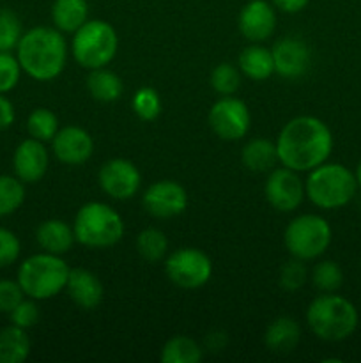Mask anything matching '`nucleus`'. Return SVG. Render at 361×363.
<instances>
[{
    "mask_svg": "<svg viewBox=\"0 0 361 363\" xmlns=\"http://www.w3.org/2000/svg\"><path fill=\"white\" fill-rule=\"evenodd\" d=\"M275 60V73L282 78L296 80L310 69L311 52L308 45L296 38H283L271 48Z\"/></svg>",
    "mask_w": 361,
    "mask_h": 363,
    "instance_id": "nucleus-15",
    "label": "nucleus"
},
{
    "mask_svg": "<svg viewBox=\"0 0 361 363\" xmlns=\"http://www.w3.org/2000/svg\"><path fill=\"white\" fill-rule=\"evenodd\" d=\"M119 48L117 32L108 21L87 20L73 34L71 52L74 60L85 69L108 66Z\"/></svg>",
    "mask_w": 361,
    "mask_h": 363,
    "instance_id": "nucleus-7",
    "label": "nucleus"
},
{
    "mask_svg": "<svg viewBox=\"0 0 361 363\" xmlns=\"http://www.w3.org/2000/svg\"><path fill=\"white\" fill-rule=\"evenodd\" d=\"M69 272L71 268L64 261L62 255L41 252L21 262L16 280L23 289L25 296L42 301L57 296L66 289Z\"/></svg>",
    "mask_w": 361,
    "mask_h": 363,
    "instance_id": "nucleus-4",
    "label": "nucleus"
},
{
    "mask_svg": "<svg viewBox=\"0 0 361 363\" xmlns=\"http://www.w3.org/2000/svg\"><path fill=\"white\" fill-rule=\"evenodd\" d=\"M306 323L317 339L340 342L356 332L360 314L347 298L336 293H322L308 307Z\"/></svg>",
    "mask_w": 361,
    "mask_h": 363,
    "instance_id": "nucleus-3",
    "label": "nucleus"
},
{
    "mask_svg": "<svg viewBox=\"0 0 361 363\" xmlns=\"http://www.w3.org/2000/svg\"><path fill=\"white\" fill-rule=\"evenodd\" d=\"M21 243L13 230L0 227V268L14 264L20 257Z\"/></svg>",
    "mask_w": 361,
    "mask_h": 363,
    "instance_id": "nucleus-37",
    "label": "nucleus"
},
{
    "mask_svg": "<svg viewBox=\"0 0 361 363\" xmlns=\"http://www.w3.org/2000/svg\"><path fill=\"white\" fill-rule=\"evenodd\" d=\"M301 339V328L292 318L282 315L275 319L268 326L264 333V342L269 347V351L278 354H287L296 350Z\"/></svg>",
    "mask_w": 361,
    "mask_h": 363,
    "instance_id": "nucleus-21",
    "label": "nucleus"
},
{
    "mask_svg": "<svg viewBox=\"0 0 361 363\" xmlns=\"http://www.w3.org/2000/svg\"><path fill=\"white\" fill-rule=\"evenodd\" d=\"M11 325L20 326V328L28 330L32 326L38 325L39 321V307L35 305V300L28 298V300H21L13 311L9 312Z\"/></svg>",
    "mask_w": 361,
    "mask_h": 363,
    "instance_id": "nucleus-36",
    "label": "nucleus"
},
{
    "mask_svg": "<svg viewBox=\"0 0 361 363\" xmlns=\"http://www.w3.org/2000/svg\"><path fill=\"white\" fill-rule=\"evenodd\" d=\"M99 186L108 197L115 201H127L138 194L142 176L133 162L124 158H113L103 163L99 169Z\"/></svg>",
    "mask_w": 361,
    "mask_h": 363,
    "instance_id": "nucleus-11",
    "label": "nucleus"
},
{
    "mask_svg": "<svg viewBox=\"0 0 361 363\" xmlns=\"http://www.w3.org/2000/svg\"><path fill=\"white\" fill-rule=\"evenodd\" d=\"M52 20L55 28L74 34L88 20L87 0H55L52 6Z\"/></svg>",
    "mask_w": 361,
    "mask_h": 363,
    "instance_id": "nucleus-23",
    "label": "nucleus"
},
{
    "mask_svg": "<svg viewBox=\"0 0 361 363\" xmlns=\"http://www.w3.org/2000/svg\"><path fill=\"white\" fill-rule=\"evenodd\" d=\"M241 162L251 172H269L278 163L276 142L268 138H251L241 151Z\"/></svg>",
    "mask_w": 361,
    "mask_h": 363,
    "instance_id": "nucleus-22",
    "label": "nucleus"
},
{
    "mask_svg": "<svg viewBox=\"0 0 361 363\" xmlns=\"http://www.w3.org/2000/svg\"><path fill=\"white\" fill-rule=\"evenodd\" d=\"M204 358L200 344L186 335H176L165 342L159 353L163 363H200Z\"/></svg>",
    "mask_w": 361,
    "mask_h": 363,
    "instance_id": "nucleus-26",
    "label": "nucleus"
},
{
    "mask_svg": "<svg viewBox=\"0 0 361 363\" xmlns=\"http://www.w3.org/2000/svg\"><path fill=\"white\" fill-rule=\"evenodd\" d=\"M50 156L45 147V142L38 138H27L21 142L13 155V169L14 176L25 184L38 183L45 177L48 170Z\"/></svg>",
    "mask_w": 361,
    "mask_h": 363,
    "instance_id": "nucleus-17",
    "label": "nucleus"
},
{
    "mask_svg": "<svg viewBox=\"0 0 361 363\" xmlns=\"http://www.w3.org/2000/svg\"><path fill=\"white\" fill-rule=\"evenodd\" d=\"M25 298L23 289L18 280H0V312L9 314Z\"/></svg>",
    "mask_w": 361,
    "mask_h": 363,
    "instance_id": "nucleus-38",
    "label": "nucleus"
},
{
    "mask_svg": "<svg viewBox=\"0 0 361 363\" xmlns=\"http://www.w3.org/2000/svg\"><path fill=\"white\" fill-rule=\"evenodd\" d=\"M27 131L32 138L41 142L52 140L59 131V119L48 108H35L27 119Z\"/></svg>",
    "mask_w": 361,
    "mask_h": 363,
    "instance_id": "nucleus-29",
    "label": "nucleus"
},
{
    "mask_svg": "<svg viewBox=\"0 0 361 363\" xmlns=\"http://www.w3.org/2000/svg\"><path fill=\"white\" fill-rule=\"evenodd\" d=\"M237 27L250 43L268 41L276 28L275 6L265 0H250L241 9Z\"/></svg>",
    "mask_w": 361,
    "mask_h": 363,
    "instance_id": "nucleus-14",
    "label": "nucleus"
},
{
    "mask_svg": "<svg viewBox=\"0 0 361 363\" xmlns=\"http://www.w3.org/2000/svg\"><path fill=\"white\" fill-rule=\"evenodd\" d=\"M52 151L66 165H81L94 152V140L84 128L66 126L52 138Z\"/></svg>",
    "mask_w": 361,
    "mask_h": 363,
    "instance_id": "nucleus-16",
    "label": "nucleus"
},
{
    "mask_svg": "<svg viewBox=\"0 0 361 363\" xmlns=\"http://www.w3.org/2000/svg\"><path fill=\"white\" fill-rule=\"evenodd\" d=\"M87 91L94 99L101 103H112L122 96L124 84L120 77L106 67L91 69L87 77Z\"/></svg>",
    "mask_w": 361,
    "mask_h": 363,
    "instance_id": "nucleus-24",
    "label": "nucleus"
},
{
    "mask_svg": "<svg viewBox=\"0 0 361 363\" xmlns=\"http://www.w3.org/2000/svg\"><path fill=\"white\" fill-rule=\"evenodd\" d=\"M21 34V21L7 7H0V52H11L16 48Z\"/></svg>",
    "mask_w": 361,
    "mask_h": 363,
    "instance_id": "nucleus-33",
    "label": "nucleus"
},
{
    "mask_svg": "<svg viewBox=\"0 0 361 363\" xmlns=\"http://www.w3.org/2000/svg\"><path fill=\"white\" fill-rule=\"evenodd\" d=\"M131 108L134 116L142 121H154L161 112V98L152 87L138 89L131 99Z\"/></svg>",
    "mask_w": 361,
    "mask_h": 363,
    "instance_id": "nucleus-31",
    "label": "nucleus"
},
{
    "mask_svg": "<svg viewBox=\"0 0 361 363\" xmlns=\"http://www.w3.org/2000/svg\"><path fill=\"white\" fill-rule=\"evenodd\" d=\"M264 194L269 204L282 213L296 211L304 199V183L296 170L289 167L273 169L264 184Z\"/></svg>",
    "mask_w": 361,
    "mask_h": 363,
    "instance_id": "nucleus-12",
    "label": "nucleus"
},
{
    "mask_svg": "<svg viewBox=\"0 0 361 363\" xmlns=\"http://www.w3.org/2000/svg\"><path fill=\"white\" fill-rule=\"evenodd\" d=\"M142 206L154 218H172L188 208V194L177 181L163 179L145 190Z\"/></svg>",
    "mask_w": 361,
    "mask_h": 363,
    "instance_id": "nucleus-13",
    "label": "nucleus"
},
{
    "mask_svg": "<svg viewBox=\"0 0 361 363\" xmlns=\"http://www.w3.org/2000/svg\"><path fill=\"white\" fill-rule=\"evenodd\" d=\"M25 202V183L16 176H0V218L16 213Z\"/></svg>",
    "mask_w": 361,
    "mask_h": 363,
    "instance_id": "nucleus-28",
    "label": "nucleus"
},
{
    "mask_svg": "<svg viewBox=\"0 0 361 363\" xmlns=\"http://www.w3.org/2000/svg\"><path fill=\"white\" fill-rule=\"evenodd\" d=\"M137 250L145 261L158 262L165 259L166 250H168V240L165 233L154 227L144 229L137 238Z\"/></svg>",
    "mask_w": 361,
    "mask_h": 363,
    "instance_id": "nucleus-27",
    "label": "nucleus"
},
{
    "mask_svg": "<svg viewBox=\"0 0 361 363\" xmlns=\"http://www.w3.org/2000/svg\"><path fill=\"white\" fill-rule=\"evenodd\" d=\"M14 119H16L14 105L11 103V99H7L6 96L0 94V131L7 130L9 126H13Z\"/></svg>",
    "mask_w": 361,
    "mask_h": 363,
    "instance_id": "nucleus-39",
    "label": "nucleus"
},
{
    "mask_svg": "<svg viewBox=\"0 0 361 363\" xmlns=\"http://www.w3.org/2000/svg\"><path fill=\"white\" fill-rule=\"evenodd\" d=\"M67 294L76 307L94 311L103 301V284L98 277L85 268H74L67 279Z\"/></svg>",
    "mask_w": 361,
    "mask_h": 363,
    "instance_id": "nucleus-18",
    "label": "nucleus"
},
{
    "mask_svg": "<svg viewBox=\"0 0 361 363\" xmlns=\"http://www.w3.org/2000/svg\"><path fill=\"white\" fill-rule=\"evenodd\" d=\"M211 87L222 96L236 94L241 87V71L234 64L223 62L212 69L211 73Z\"/></svg>",
    "mask_w": 361,
    "mask_h": 363,
    "instance_id": "nucleus-32",
    "label": "nucleus"
},
{
    "mask_svg": "<svg viewBox=\"0 0 361 363\" xmlns=\"http://www.w3.org/2000/svg\"><path fill=\"white\" fill-rule=\"evenodd\" d=\"M21 66L16 55L11 52H0V94L11 92L21 77Z\"/></svg>",
    "mask_w": 361,
    "mask_h": 363,
    "instance_id": "nucleus-35",
    "label": "nucleus"
},
{
    "mask_svg": "<svg viewBox=\"0 0 361 363\" xmlns=\"http://www.w3.org/2000/svg\"><path fill=\"white\" fill-rule=\"evenodd\" d=\"M209 126L222 140H239L251 126V113L246 103L234 96H222L209 110Z\"/></svg>",
    "mask_w": 361,
    "mask_h": 363,
    "instance_id": "nucleus-10",
    "label": "nucleus"
},
{
    "mask_svg": "<svg viewBox=\"0 0 361 363\" xmlns=\"http://www.w3.org/2000/svg\"><path fill=\"white\" fill-rule=\"evenodd\" d=\"M357 190L356 176L342 163L315 167L304 181V194L314 206L321 209H340L349 204Z\"/></svg>",
    "mask_w": 361,
    "mask_h": 363,
    "instance_id": "nucleus-5",
    "label": "nucleus"
},
{
    "mask_svg": "<svg viewBox=\"0 0 361 363\" xmlns=\"http://www.w3.org/2000/svg\"><path fill=\"white\" fill-rule=\"evenodd\" d=\"M308 279V269L304 266V261L301 259L292 257L290 261H287L285 264L280 269V287L285 289L287 293H296L301 287L306 284Z\"/></svg>",
    "mask_w": 361,
    "mask_h": 363,
    "instance_id": "nucleus-34",
    "label": "nucleus"
},
{
    "mask_svg": "<svg viewBox=\"0 0 361 363\" xmlns=\"http://www.w3.org/2000/svg\"><path fill=\"white\" fill-rule=\"evenodd\" d=\"M241 74L255 82L268 80L271 74H275V60H273V52L260 43L246 46L241 52L239 60H237Z\"/></svg>",
    "mask_w": 361,
    "mask_h": 363,
    "instance_id": "nucleus-20",
    "label": "nucleus"
},
{
    "mask_svg": "<svg viewBox=\"0 0 361 363\" xmlns=\"http://www.w3.org/2000/svg\"><path fill=\"white\" fill-rule=\"evenodd\" d=\"M271 2L276 9L292 14V13H299V11H303L304 7L308 6L310 0H271Z\"/></svg>",
    "mask_w": 361,
    "mask_h": 363,
    "instance_id": "nucleus-40",
    "label": "nucleus"
},
{
    "mask_svg": "<svg viewBox=\"0 0 361 363\" xmlns=\"http://www.w3.org/2000/svg\"><path fill=\"white\" fill-rule=\"evenodd\" d=\"M354 176H356V183H357V188H361V160H360V163H357L356 170H354Z\"/></svg>",
    "mask_w": 361,
    "mask_h": 363,
    "instance_id": "nucleus-41",
    "label": "nucleus"
},
{
    "mask_svg": "<svg viewBox=\"0 0 361 363\" xmlns=\"http://www.w3.org/2000/svg\"><path fill=\"white\" fill-rule=\"evenodd\" d=\"M278 162L296 172H310L328 162L333 151V133L324 121L314 116L290 119L276 138Z\"/></svg>",
    "mask_w": 361,
    "mask_h": 363,
    "instance_id": "nucleus-1",
    "label": "nucleus"
},
{
    "mask_svg": "<svg viewBox=\"0 0 361 363\" xmlns=\"http://www.w3.org/2000/svg\"><path fill=\"white\" fill-rule=\"evenodd\" d=\"M16 57L28 77L38 82H52L66 67V38L59 28L34 27L21 34Z\"/></svg>",
    "mask_w": 361,
    "mask_h": 363,
    "instance_id": "nucleus-2",
    "label": "nucleus"
},
{
    "mask_svg": "<svg viewBox=\"0 0 361 363\" xmlns=\"http://www.w3.org/2000/svg\"><path fill=\"white\" fill-rule=\"evenodd\" d=\"M30 354V339L27 330L7 326L0 330V363H21Z\"/></svg>",
    "mask_w": 361,
    "mask_h": 363,
    "instance_id": "nucleus-25",
    "label": "nucleus"
},
{
    "mask_svg": "<svg viewBox=\"0 0 361 363\" xmlns=\"http://www.w3.org/2000/svg\"><path fill=\"white\" fill-rule=\"evenodd\" d=\"M333 230L328 220L306 213L290 220L283 233V243L292 257L301 261H314L328 250Z\"/></svg>",
    "mask_w": 361,
    "mask_h": 363,
    "instance_id": "nucleus-8",
    "label": "nucleus"
},
{
    "mask_svg": "<svg viewBox=\"0 0 361 363\" xmlns=\"http://www.w3.org/2000/svg\"><path fill=\"white\" fill-rule=\"evenodd\" d=\"M76 243L88 248H108L124 236V220L105 202H87L78 209L73 222Z\"/></svg>",
    "mask_w": 361,
    "mask_h": 363,
    "instance_id": "nucleus-6",
    "label": "nucleus"
},
{
    "mask_svg": "<svg viewBox=\"0 0 361 363\" xmlns=\"http://www.w3.org/2000/svg\"><path fill=\"white\" fill-rule=\"evenodd\" d=\"M311 282L321 293H336L343 284V272L338 262L321 261L311 269Z\"/></svg>",
    "mask_w": 361,
    "mask_h": 363,
    "instance_id": "nucleus-30",
    "label": "nucleus"
},
{
    "mask_svg": "<svg viewBox=\"0 0 361 363\" xmlns=\"http://www.w3.org/2000/svg\"><path fill=\"white\" fill-rule=\"evenodd\" d=\"M35 240H38L39 247L48 254L64 255L71 250L74 240L73 227L67 225L64 220L52 218L45 220L41 225L35 230Z\"/></svg>",
    "mask_w": 361,
    "mask_h": 363,
    "instance_id": "nucleus-19",
    "label": "nucleus"
},
{
    "mask_svg": "<svg viewBox=\"0 0 361 363\" xmlns=\"http://www.w3.org/2000/svg\"><path fill=\"white\" fill-rule=\"evenodd\" d=\"M165 273L180 289H198L211 280L212 261L198 248H179L166 257Z\"/></svg>",
    "mask_w": 361,
    "mask_h": 363,
    "instance_id": "nucleus-9",
    "label": "nucleus"
}]
</instances>
